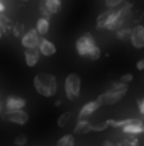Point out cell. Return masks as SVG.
Listing matches in <instances>:
<instances>
[{"label": "cell", "mask_w": 144, "mask_h": 146, "mask_svg": "<svg viewBox=\"0 0 144 146\" xmlns=\"http://www.w3.org/2000/svg\"><path fill=\"white\" fill-rule=\"evenodd\" d=\"M34 87H36L39 95L48 99L58 92V80L51 73H37L34 76Z\"/></svg>", "instance_id": "6da1fadb"}, {"label": "cell", "mask_w": 144, "mask_h": 146, "mask_svg": "<svg viewBox=\"0 0 144 146\" xmlns=\"http://www.w3.org/2000/svg\"><path fill=\"white\" fill-rule=\"evenodd\" d=\"M80 90H81V80L78 73H70L65 78V94L66 99L70 100H76L80 97Z\"/></svg>", "instance_id": "7a4b0ae2"}, {"label": "cell", "mask_w": 144, "mask_h": 146, "mask_svg": "<svg viewBox=\"0 0 144 146\" xmlns=\"http://www.w3.org/2000/svg\"><path fill=\"white\" fill-rule=\"evenodd\" d=\"M95 46H97V42H95V39H93L92 34H83V36H80L76 39V44H75L76 53H78L80 56H83V58H87L88 53H90Z\"/></svg>", "instance_id": "3957f363"}, {"label": "cell", "mask_w": 144, "mask_h": 146, "mask_svg": "<svg viewBox=\"0 0 144 146\" xmlns=\"http://www.w3.org/2000/svg\"><path fill=\"white\" fill-rule=\"evenodd\" d=\"M3 117H5V121H9L12 124H17V126H24V124L29 122V114L24 109L22 110H5Z\"/></svg>", "instance_id": "277c9868"}, {"label": "cell", "mask_w": 144, "mask_h": 146, "mask_svg": "<svg viewBox=\"0 0 144 146\" xmlns=\"http://www.w3.org/2000/svg\"><path fill=\"white\" fill-rule=\"evenodd\" d=\"M124 95H126V94H119V92H114V90L108 88V90H105L104 94L98 95L97 102H98L100 106H114V104L120 102V100L124 99Z\"/></svg>", "instance_id": "5b68a950"}, {"label": "cell", "mask_w": 144, "mask_h": 146, "mask_svg": "<svg viewBox=\"0 0 144 146\" xmlns=\"http://www.w3.org/2000/svg\"><path fill=\"white\" fill-rule=\"evenodd\" d=\"M39 39H41V36L37 34L36 29H29L20 36V42L26 49H34L39 46Z\"/></svg>", "instance_id": "8992f818"}, {"label": "cell", "mask_w": 144, "mask_h": 146, "mask_svg": "<svg viewBox=\"0 0 144 146\" xmlns=\"http://www.w3.org/2000/svg\"><path fill=\"white\" fill-rule=\"evenodd\" d=\"M131 44L136 48V49H143L144 48V26L137 24L131 29Z\"/></svg>", "instance_id": "52a82bcc"}, {"label": "cell", "mask_w": 144, "mask_h": 146, "mask_svg": "<svg viewBox=\"0 0 144 146\" xmlns=\"http://www.w3.org/2000/svg\"><path fill=\"white\" fill-rule=\"evenodd\" d=\"M120 129L124 134H134V136L144 134V119H132L127 126H124Z\"/></svg>", "instance_id": "ba28073f"}, {"label": "cell", "mask_w": 144, "mask_h": 146, "mask_svg": "<svg viewBox=\"0 0 144 146\" xmlns=\"http://www.w3.org/2000/svg\"><path fill=\"white\" fill-rule=\"evenodd\" d=\"M26 99H22V97H14V95H10V97H7V100L3 102V106H5V110H22L26 107Z\"/></svg>", "instance_id": "9c48e42d"}, {"label": "cell", "mask_w": 144, "mask_h": 146, "mask_svg": "<svg viewBox=\"0 0 144 146\" xmlns=\"http://www.w3.org/2000/svg\"><path fill=\"white\" fill-rule=\"evenodd\" d=\"M37 49H39V53H41L42 56H46V58L56 54V46H54L49 39H44V37L39 39V46H37Z\"/></svg>", "instance_id": "30bf717a"}, {"label": "cell", "mask_w": 144, "mask_h": 146, "mask_svg": "<svg viewBox=\"0 0 144 146\" xmlns=\"http://www.w3.org/2000/svg\"><path fill=\"white\" fill-rule=\"evenodd\" d=\"M39 58H41V53H39L37 48H34V49H26V51H24V61H26V65H27L29 68L36 66L37 61H39Z\"/></svg>", "instance_id": "8fae6325"}, {"label": "cell", "mask_w": 144, "mask_h": 146, "mask_svg": "<svg viewBox=\"0 0 144 146\" xmlns=\"http://www.w3.org/2000/svg\"><path fill=\"white\" fill-rule=\"evenodd\" d=\"M100 107V104L97 102V100H92V102H88V104H85L81 109H80V114H78V119H88L93 112H97Z\"/></svg>", "instance_id": "7c38bea8"}, {"label": "cell", "mask_w": 144, "mask_h": 146, "mask_svg": "<svg viewBox=\"0 0 144 146\" xmlns=\"http://www.w3.org/2000/svg\"><path fill=\"white\" fill-rule=\"evenodd\" d=\"M92 131V122L88 119H78L75 126V134H88Z\"/></svg>", "instance_id": "4fadbf2b"}, {"label": "cell", "mask_w": 144, "mask_h": 146, "mask_svg": "<svg viewBox=\"0 0 144 146\" xmlns=\"http://www.w3.org/2000/svg\"><path fill=\"white\" fill-rule=\"evenodd\" d=\"M34 29L37 31L39 36H46V34L49 33V19H46V17H39Z\"/></svg>", "instance_id": "5bb4252c"}, {"label": "cell", "mask_w": 144, "mask_h": 146, "mask_svg": "<svg viewBox=\"0 0 144 146\" xmlns=\"http://www.w3.org/2000/svg\"><path fill=\"white\" fill-rule=\"evenodd\" d=\"M112 9H107L105 12H102L100 15H98V19H97V29H105V26H107L108 19H110V15H112Z\"/></svg>", "instance_id": "9a60e30c"}, {"label": "cell", "mask_w": 144, "mask_h": 146, "mask_svg": "<svg viewBox=\"0 0 144 146\" xmlns=\"http://www.w3.org/2000/svg\"><path fill=\"white\" fill-rule=\"evenodd\" d=\"M42 2L46 3V7L49 9V12H51L53 15L61 10V0H42Z\"/></svg>", "instance_id": "2e32d148"}, {"label": "cell", "mask_w": 144, "mask_h": 146, "mask_svg": "<svg viewBox=\"0 0 144 146\" xmlns=\"http://www.w3.org/2000/svg\"><path fill=\"white\" fill-rule=\"evenodd\" d=\"M110 90L119 92V94H127L129 85H127V83H124V82H112V83H110Z\"/></svg>", "instance_id": "e0dca14e"}, {"label": "cell", "mask_w": 144, "mask_h": 146, "mask_svg": "<svg viewBox=\"0 0 144 146\" xmlns=\"http://www.w3.org/2000/svg\"><path fill=\"white\" fill-rule=\"evenodd\" d=\"M115 34H117V39H119V41H126V39L131 37V27L122 26V27H119V29L115 31Z\"/></svg>", "instance_id": "ac0fdd59"}, {"label": "cell", "mask_w": 144, "mask_h": 146, "mask_svg": "<svg viewBox=\"0 0 144 146\" xmlns=\"http://www.w3.org/2000/svg\"><path fill=\"white\" fill-rule=\"evenodd\" d=\"M56 146H75V136L73 134H65L58 143Z\"/></svg>", "instance_id": "d6986e66"}, {"label": "cell", "mask_w": 144, "mask_h": 146, "mask_svg": "<svg viewBox=\"0 0 144 146\" xmlns=\"http://www.w3.org/2000/svg\"><path fill=\"white\" fill-rule=\"evenodd\" d=\"M70 119H71V112H65V114H61L59 119H58V126H59V127H66L68 122H70Z\"/></svg>", "instance_id": "ffe728a7"}, {"label": "cell", "mask_w": 144, "mask_h": 146, "mask_svg": "<svg viewBox=\"0 0 144 146\" xmlns=\"http://www.w3.org/2000/svg\"><path fill=\"white\" fill-rule=\"evenodd\" d=\"M122 143H124L126 146H139V138L134 136V134H127L126 139H124Z\"/></svg>", "instance_id": "44dd1931"}, {"label": "cell", "mask_w": 144, "mask_h": 146, "mask_svg": "<svg viewBox=\"0 0 144 146\" xmlns=\"http://www.w3.org/2000/svg\"><path fill=\"white\" fill-rule=\"evenodd\" d=\"M24 33H26V29H24V26H22L20 22H17V24L12 26V34H14L15 37H20Z\"/></svg>", "instance_id": "7402d4cb"}, {"label": "cell", "mask_w": 144, "mask_h": 146, "mask_svg": "<svg viewBox=\"0 0 144 146\" xmlns=\"http://www.w3.org/2000/svg\"><path fill=\"white\" fill-rule=\"evenodd\" d=\"M107 127H108V119L107 121H100V122L92 124V131H105Z\"/></svg>", "instance_id": "603a6c76"}, {"label": "cell", "mask_w": 144, "mask_h": 146, "mask_svg": "<svg viewBox=\"0 0 144 146\" xmlns=\"http://www.w3.org/2000/svg\"><path fill=\"white\" fill-rule=\"evenodd\" d=\"M39 12H41V17H46V19H49V17L53 15V14L49 12V9L46 7V3H44L42 0H41V3H39Z\"/></svg>", "instance_id": "cb8c5ba5"}, {"label": "cell", "mask_w": 144, "mask_h": 146, "mask_svg": "<svg viewBox=\"0 0 144 146\" xmlns=\"http://www.w3.org/2000/svg\"><path fill=\"white\" fill-rule=\"evenodd\" d=\"M100 54H102L100 48H98V46H95V48H93V49H92V51L88 53V56H87V58H88V60H93V61H95V60H98V58H100Z\"/></svg>", "instance_id": "d4e9b609"}, {"label": "cell", "mask_w": 144, "mask_h": 146, "mask_svg": "<svg viewBox=\"0 0 144 146\" xmlns=\"http://www.w3.org/2000/svg\"><path fill=\"white\" fill-rule=\"evenodd\" d=\"M14 145L15 146H26L27 145V136L26 134H19L14 138Z\"/></svg>", "instance_id": "484cf974"}, {"label": "cell", "mask_w": 144, "mask_h": 146, "mask_svg": "<svg viewBox=\"0 0 144 146\" xmlns=\"http://www.w3.org/2000/svg\"><path fill=\"white\" fill-rule=\"evenodd\" d=\"M143 17H144L143 10H134V9H132V12H131V19H132V21H139V19H143Z\"/></svg>", "instance_id": "4316f807"}, {"label": "cell", "mask_w": 144, "mask_h": 146, "mask_svg": "<svg viewBox=\"0 0 144 146\" xmlns=\"http://www.w3.org/2000/svg\"><path fill=\"white\" fill-rule=\"evenodd\" d=\"M122 2H124V0H105V5H107V9H115V7H119Z\"/></svg>", "instance_id": "83f0119b"}, {"label": "cell", "mask_w": 144, "mask_h": 146, "mask_svg": "<svg viewBox=\"0 0 144 146\" xmlns=\"http://www.w3.org/2000/svg\"><path fill=\"white\" fill-rule=\"evenodd\" d=\"M132 80H134V75H132V73H126V75L120 76V82H124V83H127V85H129Z\"/></svg>", "instance_id": "f1b7e54d"}, {"label": "cell", "mask_w": 144, "mask_h": 146, "mask_svg": "<svg viewBox=\"0 0 144 146\" xmlns=\"http://www.w3.org/2000/svg\"><path fill=\"white\" fill-rule=\"evenodd\" d=\"M137 109H139V112L144 115V99H141V100H137Z\"/></svg>", "instance_id": "f546056e"}, {"label": "cell", "mask_w": 144, "mask_h": 146, "mask_svg": "<svg viewBox=\"0 0 144 146\" xmlns=\"http://www.w3.org/2000/svg\"><path fill=\"white\" fill-rule=\"evenodd\" d=\"M136 68H137V70H141V72H143V70H144V60H139V61H137V63H136Z\"/></svg>", "instance_id": "4dcf8cb0"}, {"label": "cell", "mask_w": 144, "mask_h": 146, "mask_svg": "<svg viewBox=\"0 0 144 146\" xmlns=\"http://www.w3.org/2000/svg\"><path fill=\"white\" fill-rule=\"evenodd\" d=\"M3 109H5V106H3V100H2V95H0V115L3 114Z\"/></svg>", "instance_id": "1f68e13d"}, {"label": "cell", "mask_w": 144, "mask_h": 146, "mask_svg": "<svg viewBox=\"0 0 144 146\" xmlns=\"http://www.w3.org/2000/svg\"><path fill=\"white\" fill-rule=\"evenodd\" d=\"M102 146H115V143H112L110 139H107V141H104V145Z\"/></svg>", "instance_id": "d6a6232c"}, {"label": "cell", "mask_w": 144, "mask_h": 146, "mask_svg": "<svg viewBox=\"0 0 144 146\" xmlns=\"http://www.w3.org/2000/svg\"><path fill=\"white\" fill-rule=\"evenodd\" d=\"M3 12H5V3L0 0V14H3Z\"/></svg>", "instance_id": "836d02e7"}, {"label": "cell", "mask_w": 144, "mask_h": 146, "mask_svg": "<svg viewBox=\"0 0 144 146\" xmlns=\"http://www.w3.org/2000/svg\"><path fill=\"white\" fill-rule=\"evenodd\" d=\"M3 34H5V31H3V27H2V24H0V39H2Z\"/></svg>", "instance_id": "e575fe53"}, {"label": "cell", "mask_w": 144, "mask_h": 146, "mask_svg": "<svg viewBox=\"0 0 144 146\" xmlns=\"http://www.w3.org/2000/svg\"><path fill=\"white\" fill-rule=\"evenodd\" d=\"M115 146H126V145H124V143H117Z\"/></svg>", "instance_id": "d590c367"}, {"label": "cell", "mask_w": 144, "mask_h": 146, "mask_svg": "<svg viewBox=\"0 0 144 146\" xmlns=\"http://www.w3.org/2000/svg\"><path fill=\"white\" fill-rule=\"evenodd\" d=\"M20 2H29V0H20Z\"/></svg>", "instance_id": "8d00e7d4"}]
</instances>
